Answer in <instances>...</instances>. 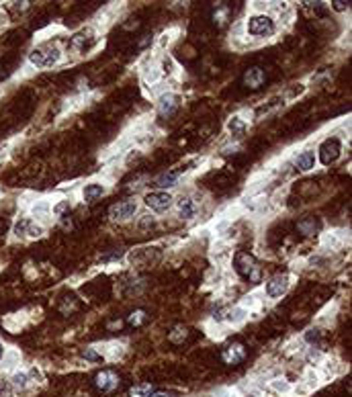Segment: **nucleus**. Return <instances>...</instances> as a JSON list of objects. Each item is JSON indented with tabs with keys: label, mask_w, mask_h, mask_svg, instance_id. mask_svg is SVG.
Returning a JSON list of instances; mask_svg holds the SVG:
<instances>
[{
	"label": "nucleus",
	"mask_w": 352,
	"mask_h": 397,
	"mask_svg": "<svg viewBox=\"0 0 352 397\" xmlns=\"http://www.w3.org/2000/svg\"><path fill=\"white\" fill-rule=\"evenodd\" d=\"M150 397H174L172 393H166V391H154Z\"/></svg>",
	"instance_id": "obj_30"
},
{
	"label": "nucleus",
	"mask_w": 352,
	"mask_h": 397,
	"mask_svg": "<svg viewBox=\"0 0 352 397\" xmlns=\"http://www.w3.org/2000/svg\"><path fill=\"white\" fill-rule=\"evenodd\" d=\"M186 336H188V330L184 325H176L172 332H168V340L172 342V344H182V342L186 340Z\"/></svg>",
	"instance_id": "obj_18"
},
{
	"label": "nucleus",
	"mask_w": 352,
	"mask_h": 397,
	"mask_svg": "<svg viewBox=\"0 0 352 397\" xmlns=\"http://www.w3.org/2000/svg\"><path fill=\"white\" fill-rule=\"evenodd\" d=\"M135 211H138V203L135 201H121V203L113 205V207L109 209V215L113 219H121V221H123V219L133 217Z\"/></svg>",
	"instance_id": "obj_9"
},
{
	"label": "nucleus",
	"mask_w": 352,
	"mask_h": 397,
	"mask_svg": "<svg viewBox=\"0 0 352 397\" xmlns=\"http://www.w3.org/2000/svg\"><path fill=\"white\" fill-rule=\"evenodd\" d=\"M121 256H123V252H113V254H106V256H103V260H105V262H106V260H113V258H121Z\"/></svg>",
	"instance_id": "obj_29"
},
{
	"label": "nucleus",
	"mask_w": 352,
	"mask_h": 397,
	"mask_svg": "<svg viewBox=\"0 0 352 397\" xmlns=\"http://www.w3.org/2000/svg\"><path fill=\"white\" fill-rule=\"evenodd\" d=\"M287 287H289L287 275H277V277H273V279L266 283V295H268L270 299L282 297V295H285V291H287Z\"/></svg>",
	"instance_id": "obj_10"
},
{
	"label": "nucleus",
	"mask_w": 352,
	"mask_h": 397,
	"mask_svg": "<svg viewBox=\"0 0 352 397\" xmlns=\"http://www.w3.org/2000/svg\"><path fill=\"white\" fill-rule=\"evenodd\" d=\"M332 6H334V10L342 12V10H346V8H348V2H344V0H336V2H332Z\"/></svg>",
	"instance_id": "obj_27"
},
{
	"label": "nucleus",
	"mask_w": 352,
	"mask_h": 397,
	"mask_svg": "<svg viewBox=\"0 0 352 397\" xmlns=\"http://www.w3.org/2000/svg\"><path fill=\"white\" fill-rule=\"evenodd\" d=\"M197 213V203L191 197H180L178 201V215L182 219H193Z\"/></svg>",
	"instance_id": "obj_13"
},
{
	"label": "nucleus",
	"mask_w": 352,
	"mask_h": 397,
	"mask_svg": "<svg viewBox=\"0 0 352 397\" xmlns=\"http://www.w3.org/2000/svg\"><path fill=\"white\" fill-rule=\"evenodd\" d=\"M94 43V37H92V31L90 29H86V31H80V33H76L74 37H72V47L74 49H78V51H86L90 45Z\"/></svg>",
	"instance_id": "obj_12"
},
{
	"label": "nucleus",
	"mask_w": 352,
	"mask_h": 397,
	"mask_svg": "<svg viewBox=\"0 0 352 397\" xmlns=\"http://www.w3.org/2000/svg\"><path fill=\"white\" fill-rule=\"evenodd\" d=\"M119 385H121V377L113 371V368H103V371L97 373V377H94V387L103 393H113L119 389Z\"/></svg>",
	"instance_id": "obj_3"
},
{
	"label": "nucleus",
	"mask_w": 352,
	"mask_h": 397,
	"mask_svg": "<svg viewBox=\"0 0 352 397\" xmlns=\"http://www.w3.org/2000/svg\"><path fill=\"white\" fill-rule=\"evenodd\" d=\"M229 131H232L236 138H242L244 131H246V123H244L240 117H234L232 121H229Z\"/></svg>",
	"instance_id": "obj_20"
},
{
	"label": "nucleus",
	"mask_w": 352,
	"mask_h": 397,
	"mask_svg": "<svg viewBox=\"0 0 352 397\" xmlns=\"http://www.w3.org/2000/svg\"><path fill=\"white\" fill-rule=\"evenodd\" d=\"M0 397H10V387L4 381H0Z\"/></svg>",
	"instance_id": "obj_28"
},
{
	"label": "nucleus",
	"mask_w": 352,
	"mask_h": 397,
	"mask_svg": "<svg viewBox=\"0 0 352 397\" xmlns=\"http://www.w3.org/2000/svg\"><path fill=\"white\" fill-rule=\"evenodd\" d=\"M2 354H4V348H2V344H0V359H2Z\"/></svg>",
	"instance_id": "obj_32"
},
{
	"label": "nucleus",
	"mask_w": 352,
	"mask_h": 397,
	"mask_svg": "<svg viewBox=\"0 0 352 397\" xmlns=\"http://www.w3.org/2000/svg\"><path fill=\"white\" fill-rule=\"evenodd\" d=\"M264 80H266L264 70L258 66H254V68H248L246 74H244V86L250 88V90H258L264 84Z\"/></svg>",
	"instance_id": "obj_8"
},
{
	"label": "nucleus",
	"mask_w": 352,
	"mask_h": 397,
	"mask_svg": "<svg viewBox=\"0 0 352 397\" xmlns=\"http://www.w3.org/2000/svg\"><path fill=\"white\" fill-rule=\"evenodd\" d=\"M248 357V350L242 342H229L227 346H223L221 350V361L229 366H238L240 362H244Z\"/></svg>",
	"instance_id": "obj_5"
},
{
	"label": "nucleus",
	"mask_w": 352,
	"mask_h": 397,
	"mask_svg": "<svg viewBox=\"0 0 352 397\" xmlns=\"http://www.w3.org/2000/svg\"><path fill=\"white\" fill-rule=\"evenodd\" d=\"M29 223H31L29 219H21V221L15 225V234H17L19 238H23V236L27 234V229H29Z\"/></svg>",
	"instance_id": "obj_22"
},
{
	"label": "nucleus",
	"mask_w": 352,
	"mask_h": 397,
	"mask_svg": "<svg viewBox=\"0 0 352 397\" xmlns=\"http://www.w3.org/2000/svg\"><path fill=\"white\" fill-rule=\"evenodd\" d=\"M180 107V97H176V94H164V97L160 99L158 103V108H160V115L162 117H170L178 111Z\"/></svg>",
	"instance_id": "obj_11"
},
{
	"label": "nucleus",
	"mask_w": 352,
	"mask_h": 397,
	"mask_svg": "<svg viewBox=\"0 0 352 397\" xmlns=\"http://www.w3.org/2000/svg\"><path fill=\"white\" fill-rule=\"evenodd\" d=\"M154 393L152 383H140V385H133L129 389V397H150Z\"/></svg>",
	"instance_id": "obj_17"
},
{
	"label": "nucleus",
	"mask_w": 352,
	"mask_h": 397,
	"mask_svg": "<svg viewBox=\"0 0 352 397\" xmlns=\"http://www.w3.org/2000/svg\"><path fill=\"white\" fill-rule=\"evenodd\" d=\"M227 17H229V10L225 6H221V8H217V10L213 12V21H215V25H217V27H225Z\"/></svg>",
	"instance_id": "obj_21"
},
{
	"label": "nucleus",
	"mask_w": 352,
	"mask_h": 397,
	"mask_svg": "<svg viewBox=\"0 0 352 397\" xmlns=\"http://www.w3.org/2000/svg\"><path fill=\"white\" fill-rule=\"evenodd\" d=\"M145 205L150 209L158 211V213H164L170 209L172 205V197L168 193H164V190H154V193H147L145 195Z\"/></svg>",
	"instance_id": "obj_7"
},
{
	"label": "nucleus",
	"mask_w": 352,
	"mask_h": 397,
	"mask_svg": "<svg viewBox=\"0 0 352 397\" xmlns=\"http://www.w3.org/2000/svg\"><path fill=\"white\" fill-rule=\"evenodd\" d=\"M27 234H29V236H41L43 234V229L41 227H39V225H33V223H29V229H27Z\"/></svg>",
	"instance_id": "obj_26"
},
{
	"label": "nucleus",
	"mask_w": 352,
	"mask_h": 397,
	"mask_svg": "<svg viewBox=\"0 0 352 397\" xmlns=\"http://www.w3.org/2000/svg\"><path fill=\"white\" fill-rule=\"evenodd\" d=\"M68 209H70V201H62L60 205H56V207H53V213H56L58 217H64V213H66Z\"/></svg>",
	"instance_id": "obj_24"
},
{
	"label": "nucleus",
	"mask_w": 352,
	"mask_h": 397,
	"mask_svg": "<svg viewBox=\"0 0 352 397\" xmlns=\"http://www.w3.org/2000/svg\"><path fill=\"white\" fill-rule=\"evenodd\" d=\"M340 152H342L340 142H338L336 138H330V140H326L319 145V162L326 164V166H330V164H334L338 160Z\"/></svg>",
	"instance_id": "obj_6"
},
{
	"label": "nucleus",
	"mask_w": 352,
	"mask_h": 397,
	"mask_svg": "<svg viewBox=\"0 0 352 397\" xmlns=\"http://www.w3.org/2000/svg\"><path fill=\"white\" fill-rule=\"evenodd\" d=\"M27 381H29V377H27L25 373H19V375L12 377V385H15V387H25Z\"/></svg>",
	"instance_id": "obj_25"
},
{
	"label": "nucleus",
	"mask_w": 352,
	"mask_h": 397,
	"mask_svg": "<svg viewBox=\"0 0 352 397\" xmlns=\"http://www.w3.org/2000/svg\"><path fill=\"white\" fill-rule=\"evenodd\" d=\"M234 268H236V272L242 279H246V281H250L254 285L262 281V268L258 264V260H256L250 252L238 250L234 254Z\"/></svg>",
	"instance_id": "obj_1"
},
{
	"label": "nucleus",
	"mask_w": 352,
	"mask_h": 397,
	"mask_svg": "<svg viewBox=\"0 0 352 397\" xmlns=\"http://www.w3.org/2000/svg\"><path fill=\"white\" fill-rule=\"evenodd\" d=\"M47 211V205H39V207H35V213H43Z\"/></svg>",
	"instance_id": "obj_31"
},
{
	"label": "nucleus",
	"mask_w": 352,
	"mask_h": 397,
	"mask_svg": "<svg viewBox=\"0 0 352 397\" xmlns=\"http://www.w3.org/2000/svg\"><path fill=\"white\" fill-rule=\"evenodd\" d=\"M248 33L254 37H270L275 33V21L266 15H256L248 21Z\"/></svg>",
	"instance_id": "obj_4"
},
{
	"label": "nucleus",
	"mask_w": 352,
	"mask_h": 397,
	"mask_svg": "<svg viewBox=\"0 0 352 397\" xmlns=\"http://www.w3.org/2000/svg\"><path fill=\"white\" fill-rule=\"evenodd\" d=\"M60 58H62L60 49H58V47H51V45H47V47H37V49H33V51L29 53L31 64L37 66V68H51L53 64L60 62Z\"/></svg>",
	"instance_id": "obj_2"
},
{
	"label": "nucleus",
	"mask_w": 352,
	"mask_h": 397,
	"mask_svg": "<svg viewBox=\"0 0 352 397\" xmlns=\"http://www.w3.org/2000/svg\"><path fill=\"white\" fill-rule=\"evenodd\" d=\"M147 320V316H145V311L143 309H135V311H131L129 313V318H127V324L131 325V327H140L143 322Z\"/></svg>",
	"instance_id": "obj_19"
},
{
	"label": "nucleus",
	"mask_w": 352,
	"mask_h": 397,
	"mask_svg": "<svg viewBox=\"0 0 352 397\" xmlns=\"http://www.w3.org/2000/svg\"><path fill=\"white\" fill-rule=\"evenodd\" d=\"M295 164H297V168H299V170L307 172V170L314 168V164H316V154L311 152V149H305V152H301L299 156H297Z\"/></svg>",
	"instance_id": "obj_14"
},
{
	"label": "nucleus",
	"mask_w": 352,
	"mask_h": 397,
	"mask_svg": "<svg viewBox=\"0 0 352 397\" xmlns=\"http://www.w3.org/2000/svg\"><path fill=\"white\" fill-rule=\"evenodd\" d=\"M103 195H105V186L99 184V182L86 184V188H84V199H86V203H94L97 199H101Z\"/></svg>",
	"instance_id": "obj_15"
},
{
	"label": "nucleus",
	"mask_w": 352,
	"mask_h": 397,
	"mask_svg": "<svg viewBox=\"0 0 352 397\" xmlns=\"http://www.w3.org/2000/svg\"><path fill=\"white\" fill-rule=\"evenodd\" d=\"M82 357H84L86 361H92V362H103V357H101V354L94 352L92 348H86V350L82 352Z\"/></svg>",
	"instance_id": "obj_23"
},
{
	"label": "nucleus",
	"mask_w": 352,
	"mask_h": 397,
	"mask_svg": "<svg viewBox=\"0 0 352 397\" xmlns=\"http://www.w3.org/2000/svg\"><path fill=\"white\" fill-rule=\"evenodd\" d=\"M178 170H174V172H164V174H160L158 179L154 180V186H158V188H168V186H174V182H176V179H178Z\"/></svg>",
	"instance_id": "obj_16"
}]
</instances>
